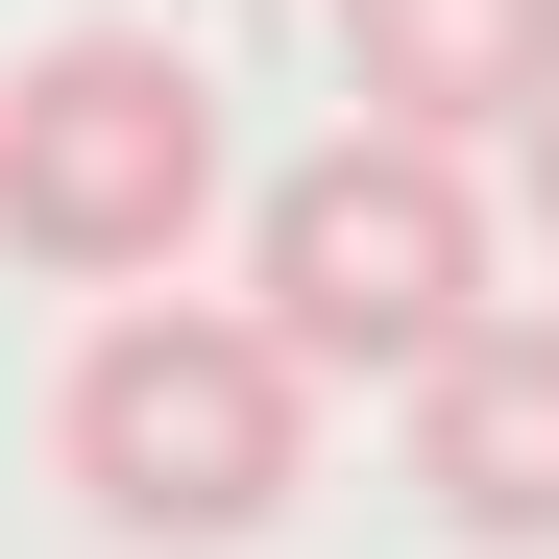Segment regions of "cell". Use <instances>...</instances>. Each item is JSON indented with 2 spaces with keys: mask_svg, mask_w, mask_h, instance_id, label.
Segmentation results:
<instances>
[{
  "mask_svg": "<svg viewBox=\"0 0 559 559\" xmlns=\"http://www.w3.org/2000/svg\"><path fill=\"white\" fill-rule=\"evenodd\" d=\"M49 438H73V511H98V535L219 559V535H267V511L317 487V365L267 341L243 293H170V267H146V293H98Z\"/></svg>",
  "mask_w": 559,
  "mask_h": 559,
  "instance_id": "6da1fadb",
  "label": "cell"
},
{
  "mask_svg": "<svg viewBox=\"0 0 559 559\" xmlns=\"http://www.w3.org/2000/svg\"><path fill=\"white\" fill-rule=\"evenodd\" d=\"M511 293V219H487V146H414V122H317L293 170L243 195V317L317 365V390H414V365Z\"/></svg>",
  "mask_w": 559,
  "mask_h": 559,
  "instance_id": "7a4b0ae2",
  "label": "cell"
},
{
  "mask_svg": "<svg viewBox=\"0 0 559 559\" xmlns=\"http://www.w3.org/2000/svg\"><path fill=\"white\" fill-rule=\"evenodd\" d=\"M243 195L219 146V73L146 49V25H49L0 73V243L73 267V293H146V267H195V219Z\"/></svg>",
  "mask_w": 559,
  "mask_h": 559,
  "instance_id": "3957f363",
  "label": "cell"
},
{
  "mask_svg": "<svg viewBox=\"0 0 559 559\" xmlns=\"http://www.w3.org/2000/svg\"><path fill=\"white\" fill-rule=\"evenodd\" d=\"M414 511L487 559H559V293H487L414 365Z\"/></svg>",
  "mask_w": 559,
  "mask_h": 559,
  "instance_id": "277c9868",
  "label": "cell"
},
{
  "mask_svg": "<svg viewBox=\"0 0 559 559\" xmlns=\"http://www.w3.org/2000/svg\"><path fill=\"white\" fill-rule=\"evenodd\" d=\"M341 98L414 146H535L559 98V0H341Z\"/></svg>",
  "mask_w": 559,
  "mask_h": 559,
  "instance_id": "5b68a950",
  "label": "cell"
},
{
  "mask_svg": "<svg viewBox=\"0 0 559 559\" xmlns=\"http://www.w3.org/2000/svg\"><path fill=\"white\" fill-rule=\"evenodd\" d=\"M535 243H559V98H535Z\"/></svg>",
  "mask_w": 559,
  "mask_h": 559,
  "instance_id": "8992f818",
  "label": "cell"
}]
</instances>
